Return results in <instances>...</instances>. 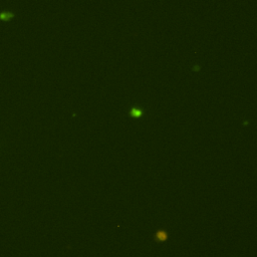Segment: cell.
Masks as SVG:
<instances>
[{"instance_id":"obj_1","label":"cell","mask_w":257,"mask_h":257,"mask_svg":"<svg viewBox=\"0 0 257 257\" xmlns=\"http://www.w3.org/2000/svg\"><path fill=\"white\" fill-rule=\"evenodd\" d=\"M14 16V13L9 10H3L0 12V19H3V20H8L10 19Z\"/></svg>"},{"instance_id":"obj_2","label":"cell","mask_w":257,"mask_h":257,"mask_svg":"<svg viewBox=\"0 0 257 257\" xmlns=\"http://www.w3.org/2000/svg\"><path fill=\"white\" fill-rule=\"evenodd\" d=\"M131 114L134 115V116H136V117H139L140 115H142V111L139 109H133L131 111Z\"/></svg>"}]
</instances>
